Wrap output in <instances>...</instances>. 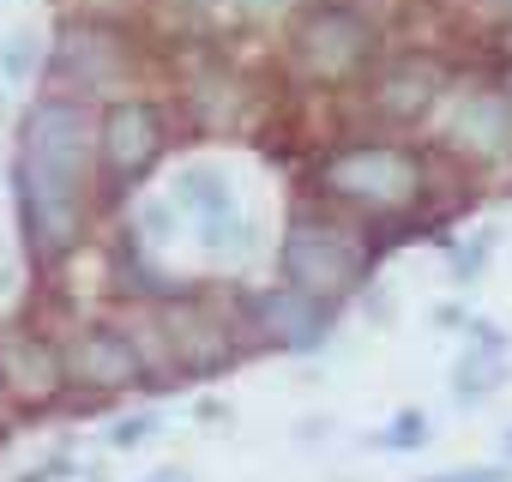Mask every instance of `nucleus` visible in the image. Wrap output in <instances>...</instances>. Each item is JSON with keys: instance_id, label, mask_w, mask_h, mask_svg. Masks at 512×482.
<instances>
[{"instance_id": "nucleus-5", "label": "nucleus", "mask_w": 512, "mask_h": 482, "mask_svg": "<svg viewBox=\"0 0 512 482\" xmlns=\"http://www.w3.org/2000/svg\"><path fill=\"white\" fill-rule=\"evenodd\" d=\"M368 55H374V31H368L362 13H350V7H314V13L296 19V61L314 79L338 85V79L362 73Z\"/></svg>"}, {"instance_id": "nucleus-7", "label": "nucleus", "mask_w": 512, "mask_h": 482, "mask_svg": "<svg viewBox=\"0 0 512 482\" xmlns=\"http://www.w3.org/2000/svg\"><path fill=\"white\" fill-rule=\"evenodd\" d=\"M97 145H103V169H109L115 181H133V175H145V169L157 163V151H163V115H157L151 103H115V109L103 115Z\"/></svg>"}, {"instance_id": "nucleus-10", "label": "nucleus", "mask_w": 512, "mask_h": 482, "mask_svg": "<svg viewBox=\"0 0 512 482\" xmlns=\"http://www.w3.org/2000/svg\"><path fill=\"white\" fill-rule=\"evenodd\" d=\"M163 338H169V362L187 368V374H211V368H223V362L235 356L229 332H223L211 314H199V308H175V314L163 320Z\"/></svg>"}, {"instance_id": "nucleus-4", "label": "nucleus", "mask_w": 512, "mask_h": 482, "mask_svg": "<svg viewBox=\"0 0 512 482\" xmlns=\"http://www.w3.org/2000/svg\"><path fill=\"white\" fill-rule=\"evenodd\" d=\"M440 139H446V151H458L482 169L512 163V97L494 91V85L452 91V103L440 115Z\"/></svg>"}, {"instance_id": "nucleus-16", "label": "nucleus", "mask_w": 512, "mask_h": 482, "mask_svg": "<svg viewBox=\"0 0 512 482\" xmlns=\"http://www.w3.org/2000/svg\"><path fill=\"white\" fill-rule=\"evenodd\" d=\"M0 73H7L13 85L31 79V73H37V37H13L7 49H0Z\"/></svg>"}, {"instance_id": "nucleus-9", "label": "nucleus", "mask_w": 512, "mask_h": 482, "mask_svg": "<svg viewBox=\"0 0 512 482\" xmlns=\"http://www.w3.org/2000/svg\"><path fill=\"white\" fill-rule=\"evenodd\" d=\"M0 386L19 392L25 404H49L61 392V356L37 332H7L0 338Z\"/></svg>"}, {"instance_id": "nucleus-15", "label": "nucleus", "mask_w": 512, "mask_h": 482, "mask_svg": "<svg viewBox=\"0 0 512 482\" xmlns=\"http://www.w3.org/2000/svg\"><path fill=\"white\" fill-rule=\"evenodd\" d=\"M422 440H428V416H422V410H404V416H398V422H392V428L374 440V446H392V452H416Z\"/></svg>"}, {"instance_id": "nucleus-1", "label": "nucleus", "mask_w": 512, "mask_h": 482, "mask_svg": "<svg viewBox=\"0 0 512 482\" xmlns=\"http://www.w3.org/2000/svg\"><path fill=\"white\" fill-rule=\"evenodd\" d=\"M85 169H91V121L79 97L37 103L19 127V217L37 260H55L79 241Z\"/></svg>"}, {"instance_id": "nucleus-2", "label": "nucleus", "mask_w": 512, "mask_h": 482, "mask_svg": "<svg viewBox=\"0 0 512 482\" xmlns=\"http://www.w3.org/2000/svg\"><path fill=\"white\" fill-rule=\"evenodd\" d=\"M320 181L344 205L398 217V211H410L422 199V157L404 151V145H350V151H332L326 157Z\"/></svg>"}, {"instance_id": "nucleus-8", "label": "nucleus", "mask_w": 512, "mask_h": 482, "mask_svg": "<svg viewBox=\"0 0 512 482\" xmlns=\"http://www.w3.org/2000/svg\"><path fill=\"white\" fill-rule=\"evenodd\" d=\"M253 320H260V332L272 344H284V350H320L326 332H332V302L284 284V290H266L253 302Z\"/></svg>"}, {"instance_id": "nucleus-19", "label": "nucleus", "mask_w": 512, "mask_h": 482, "mask_svg": "<svg viewBox=\"0 0 512 482\" xmlns=\"http://www.w3.org/2000/svg\"><path fill=\"white\" fill-rule=\"evenodd\" d=\"M422 482H512V476L494 470V464H464V470H440V476H422Z\"/></svg>"}, {"instance_id": "nucleus-21", "label": "nucleus", "mask_w": 512, "mask_h": 482, "mask_svg": "<svg viewBox=\"0 0 512 482\" xmlns=\"http://www.w3.org/2000/svg\"><path fill=\"white\" fill-rule=\"evenodd\" d=\"M145 482H187L181 470H157V476H145Z\"/></svg>"}, {"instance_id": "nucleus-3", "label": "nucleus", "mask_w": 512, "mask_h": 482, "mask_svg": "<svg viewBox=\"0 0 512 482\" xmlns=\"http://www.w3.org/2000/svg\"><path fill=\"white\" fill-rule=\"evenodd\" d=\"M368 272V254L350 229H338L332 217H296L284 235V284L308 290V296H344L356 278Z\"/></svg>"}, {"instance_id": "nucleus-17", "label": "nucleus", "mask_w": 512, "mask_h": 482, "mask_svg": "<svg viewBox=\"0 0 512 482\" xmlns=\"http://www.w3.org/2000/svg\"><path fill=\"white\" fill-rule=\"evenodd\" d=\"M488 254H494V241H488V235H482V241H470V248H458V254H452V278H458V284H470V278L488 266Z\"/></svg>"}, {"instance_id": "nucleus-20", "label": "nucleus", "mask_w": 512, "mask_h": 482, "mask_svg": "<svg viewBox=\"0 0 512 482\" xmlns=\"http://www.w3.org/2000/svg\"><path fill=\"white\" fill-rule=\"evenodd\" d=\"M169 229H175V211H169V205H145V211H139V235L157 241V235H169Z\"/></svg>"}, {"instance_id": "nucleus-12", "label": "nucleus", "mask_w": 512, "mask_h": 482, "mask_svg": "<svg viewBox=\"0 0 512 482\" xmlns=\"http://www.w3.org/2000/svg\"><path fill=\"white\" fill-rule=\"evenodd\" d=\"M175 205H181V211H193L199 223L229 217V211H235L229 175H223V169H211V163H187V169L175 175Z\"/></svg>"}, {"instance_id": "nucleus-6", "label": "nucleus", "mask_w": 512, "mask_h": 482, "mask_svg": "<svg viewBox=\"0 0 512 482\" xmlns=\"http://www.w3.org/2000/svg\"><path fill=\"white\" fill-rule=\"evenodd\" d=\"M61 380H79V386H91V392H127V386L145 380V368H139L127 332L91 326V332H79V338L67 344V356H61Z\"/></svg>"}, {"instance_id": "nucleus-23", "label": "nucleus", "mask_w": 512, "mask_h": 482, "mask_svg": "<svg viewBox=\"0 0 512 482\" xmlns=\"http://www.w3.org/2000/svg\"><path fill=\"white\" fill-rule=\"evenodd\" d=\"M506 452H512V434H506Z\"/></svg>"}, {"instance_id": "nucleus-18", "label": "nucleus", "mask_w": 512, "mask_h": 482, "mask_svg": "<svg viewBox=\"0 0 512 482\" xmlns=\"http://www.w3.org/2000/svg\"><path fill=\"white\" fill-rule=\"evenodd\" d=\"M151 434H157V416H127V422L109 428V446H139V440H151Z\"/></svg>"}, {"instance_id": "nucleus-14", "label": "nucleus", "mask_w": 512, "mask_h": 482, "mask_svg": "<svg viewBox=\"0 0 512 482\" xmlns=\"http://www.w3.org/2000/svg\"><path fill=\"white\" fill-rule=\"evenodd\" d=\"M205 229V248L217 254V260H247L253 254V229L229 211V217H217V223H199Z\"/></svg>"}, {"instance_id": "nucleus-11", "label": "nucleus", "mask_w": 512, "mask_h": 482, "mask_svg": "<svg viewBox=\"0 0 512 482\" xmlns=\"http://www.w3.org/2000/svg\"><path fill=\"white\" fill-rule=\"evenodd\" d=\"M115 37L109 31H97V25H73L67 31V55H61V67H67V79H73V91H91L97 79H109L115 73Z\"/></svg>"}, {"instance_id": "nucleus-22", "label": "nucleus", "mask_w": 512, "mask_h": 482, "mask_svg": "<svg viewBox=\"0 0 512 482\" xmlns=\"http://www.w3.org/2000/svg\"><path fill=\"white\" fill-rule=\"evenodd\" d=\"M494 7H506V13H512V0H494Z\"/></svg>"}, {"instance_id": "nucleus-13", "label": "nucleus", "mask_w": 512, "mask_h": 482, "mask_svg": "<svg viewBox=\"0 0 512 482\" xmlns=\"http://www.w3.org/2000/svg\"><path fill=\"white\" fill-rule=\"evenodd\" d=\"M428 103H434V73H386V85H380V115L410 121V115H422Z\"/></svg>"}]
</instances>
